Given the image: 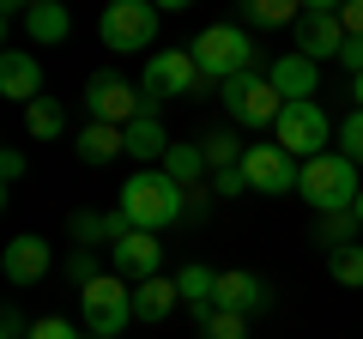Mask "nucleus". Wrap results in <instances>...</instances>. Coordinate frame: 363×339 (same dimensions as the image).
I'll return each mask as SVG.
<instances>
[{
	"label": "nucleus",
	"instance_id": "1",
	"mask_svg": "<svg viewBox=\"0 0 363 339\" xmlns=\"http://www.w3.org/2000/svg\"><path fill=\"white\" fill-rule=\"evenodd\" d=\"M121 212H128L133 230H164L182 218V182H169L164 170H133L128 188H121Z\"/></svg>",
	"mask_w": 363,
	"mask_h": 339
},
{
	"label": "nucleus",
	"instance_id": "2",
	"mask_svg": "<svg viewBox=\"0 0 363 339\" xmlns=\"http://www.w3.org/2000/svg\"><path fill=\"white\" fill-rule=\"evenodd\" d=\"M297 194L309 200L315 212H357V194H363V182H357V164H351L345 152L309 157V164H303V182H297Z\"/></svg>",
	"mask_w": 363,
	"mask_h": 339
},
{
	"label": "nucleus",
	"instance_id": "3",
	"mask_svg": "<svg viewBox=\"0 0 363 339\" xmlns=\"http://www.w3.org/2000/svg\"><path fill=\"white\" fill-rule=\"evenodd\" d=\"M194 61H200L206 85H224L236 73H255V43H248L242 25H206L194 37Z\"/></svg>",
	"mask_w": 363,
	"mask_h": 339
},
{
	"label": "nucleus",
	"instance_id": "4",
	"mask_svg": "<svg viewBox=\"0 0 363 339\" xmlns=\"http://www.w3.org/2000/svg\"><path fill=\"white\" fill-rule=\"evenodd\" d=\"M206 79H200V61L194 49H157L145 55V73H140V91H145V109L157 116V104H169V97H188L200 91Z\"/></svg>",
	"mask_w": 363,
	"mask_h": 339
},
{
	"label": "nucleus",
	"instance_id": "5",
	"mask_svg": "<svg viewBox=\"0 0 363 339\" xmlns=\"http://www.w3.org/2000/svg\"><path fill=\"white\" fill-rule=\"evenodd\" d=\"M79 309H85L91 339H121V333H128V321H133V285H128V279H116V273H104L97 285L79 291Z\"/></svg>",
	"mask_w": 363,
	"mask_h": 339
},
{
	"label": "nucleus",
	"instance_id": "6",
	"mask_svg": "<svg viewBox=\"0 0 363 339\" xmlns=\"http://www.w3.org/2000/svg\"><path fill=\"white\" fill-rule=\"evenodd\" d=\"M224 109H230V121H242V128H272V121L285 116V97L272 91L267 73H236L218 85Z\"/></svg>",
	"mask_w": 363,
	"mask_h": 339
},
{
	"label": "nucleus",
	"instance_id": "7",
	"mask_svg": "<svg viewBox=\"0 0 363 339\" xmlns=\"http://www.w3.org/2000/svg\"><path fill=\"white\" fill-rule=\"evenodd\" d=\"M85 116L104 121V128H128V121L152 116V109H145V91H133L121 73H91L85 79Z\"/></svg>",
	"mask_w": 363,
	"mask_h": 339
},
{
	"label": "nucleus",
	"instance_id": "8",
	"mask_svg": "<svg viewBox=\"0 0 363 339\" xmlns=\"http://www.w3.org/2000/svg\"><path fill=\"white\" fill-rule=\"evenodd\" d=\"M97 30H104V49H116V55L152 49V37H157V6H152V0H116V6H104Z\"/></svg>",
	"mask_w": 363,
	"mask_h": 339
},
{
	"label": "nucleus",
	"instance_id": "9",
	"mask_svg": "<svg viewBox=\"0 0 363 339\" xmlns=\"http://www.w3.org/2000/svg\"><path fill=\"white\" fill-rule=\"evenodd\" d=\"M327 133H333V121H327V109L315 104H285V116H279V145H285L297 164H309V157H327Z\"/></svg>",
	"mask_w": 363,
	"mask_h": 339
},
{
	"label": "nucleus",
	"instance_id": "10",
	"mask_svg": "<svg viewBox=\"0 0 363 339\" xmlns=\"http://www.w3.org/2000/svg\"><path fill=\"white\" fill-rule=\"evenodd\" d=\"M291 37H297V55H309L315 67H321V61H339V49H345L339 6H327V0H309V6H303V18L291 25Z\"/></svg>",
	"mask_w": 363,
	"mask_h": 339
},
{
	"label": "nucleus",
	"instance_id": "11",
	"mask_svg": "<svg viewBox=\"0 0 363 339\" xmlns=\"http://www.w3.org/2000/svg\"><path fill=\"white\" fill-rule=\"evenodd\" d=\"M242 170H248V188H255V194H291V188L303 182V164L285 145H248Z\"/></svg>",
	"mask_w": 363,
	"mask_h": 339
},
{
	"label": "nucleus",
	"instance_id": "12",
	"mask_svg": "<svg viewBox=\"0 0 363 339\" xmlns=\"http://www.w3.org/2000/svg\"><path fill=\"white\" fill-rule=\"evenodd\" d=\"M109 267H116V279H128V285H145V279L164 273V243H157L152 230H133L128 243L109 248Z\"/></svg>",
	"mask_w": 363,
	"mask_h": 339
},
{
	"label": "nucleus",
	"instance_id": "13",
	"mask_svg": "<svg viewBox=\"0 0 363 339\" xmlns=\"http://www.w3.org/2000/svg\"><path fill=\"white\" fill-rule=\"evenodd\" d=\"M67 230H73V243L79 248H97V243H128L133 236V224H128V212H91V206H79V212H67Z\"/></svg>",
	"mask_w": 363,
	"mask_h": 339
},
{
	"label": "nucleus",
	"instance_id": "14",
	"mask_svg": "<svg viewBox=\"0 0 363 339\" xmlns=\"http://www.w3.org/2000/svg\"><path fill=\"white\" fill-rule=\"evenodd\" d=\"M267 79H272V91L285 97V104H309V97H315V85H321V67H315L309 55H297V49H291V55H279V61L267 67Z\"/></svg>",
	"mask_w": 363,
	"mask_h": 339
},
{
	"label": "nucleus",
	"instance_id": "15",
	"mask_svg": "<svg viewBox=\"0 0 363 339\" xmlns=\"http://www.w3.org/2000/svg\"><path fill=\"white\" fill-rule=\"evenodd\" d=\"M212 303H218L224 315H255V309H267L272 303V291H267V279L260 273H218V291H212Z\"/></svg>",
	"mask_w": 363,
	"mask_h": 339
},
{
	"label": "nucleus",
	"instance_id": "16",
	"mask_svg": "<svg viewBox=\"0 0 363 339\" xmlns=\"http://www.w3.org/2000/svg\"><path fill=\"white\" fill-rule=\"evenodd\" d=\"M0 91L13 97V104H25V109L43 97V67H37L30 49H6L0 55Z\"/></svg>",
	"mask_w": 363,
	"mask_h": 339
},
{
	"label": "nucleus",
	"instance_id": "17",
	"mask_svg": "<svg viewBox=\"0 0 363 339\" xmlns=\"http://www.w3.org/2000/svg\"><path fill=\"white\" fill-rule=\"evenodd\" d=\"M0 267H6V279H13V285H37V279L55 267V255H49V243H43V236H13V243H6V255H0Z\"/></svg>",
	"mask_w": 363,
	"mask_h": 339
},
{
	"label": "nucleus",
	"instance_id": "18",
	"mask_svg": "<svg viewBox=\"0 0 363 339\" xmlns=\"http://www.w3.org/2000/svg\"><path fill=\"white\" fill-rule=\"evenodd\" d=\"M182 303V285L176 279H145V285H133V321H164V315H176Z\"/></svg>",
	"mask_w": 363,
	"mask_h": 339
},
{
	"label": "nucleus",
	"instance_id": "19",
	"mask_svg": "<svg viewBox=\"0 0 363 339\" xmlns=\"http://www.w3.org/2000/svg\"><path fill=\"white\" fill-rule=\"evenodd\" d=\"M121 140H128V157L133 164H164L169 157V133H164V121L157 116H140V121H128V128H121Z\"/></svg>",
	"mask_w": 363,
	"mask_h": 339
},
{
	"label": "nucleus",
	"instance_id": "20",
	"mask_svg": "<svg viewBox=\"0 0 363 339\" xmlns=\"http://www.w3.org/2000/svg\"><path fill=\"white\" fill-rule=\"evenodd\" d=\"M25 30H30V43L55 49V43H67V30H73V13H67L61 0H37V6L25 13Z\"/></svg>",
	"mask_w": 363,
	"mask_h": 339
},
{
	"label": "nucleus",
	"instance_id": "21",
	"mask_svg": "<svg viewBox=\"0 0 363 339\" xmlns=\"http://www.w3.org/2000/svg\"><path fill=\"white\" fill-rule=\"evenodd\" d=\"M128 152V140H121V128H104V121H85V133H79V157L85 164H109V157Z\"/></svg>",
	"mask_w": 363,
	"mask_h": 339
},
{
	"label": "nucleus",
	"instance_id": "22",
	"mask_svg": "<svg viewBox=\"0 0 363 339\" xmlns=\"http://www.w3.org/2000/svg\"><path fill=\"white\" fill-rule=\"evenodd\" d=\"M357 212H321V218H315V243L327 248V255H333V248H345V243H357Z\"/></svg>",
	"mask_w": 363,
	"mask_h": 339
},
{
	"label": "nucleus",
	"instance_id": "23",
	"mask_svg": "<svg viewBox=\"0 0 363 339\" xmlns=\"http://www.w3.org/2000/svg\"><path fill=\"white\" fill-rule=\"evenodd\" d=\"M157 170H164L169 182L188 188V182H200V176H206V152H200V145H169V157H164Z\"/></svg>",
	"mask_w": 363,
	"mask_h": 339
},
{
	"label": "nucleus",
	"instance_id": "24",
	"mask_svg": "<svg viewBox=\"0 0 363 339\" xmlns=\"http://www.w3.org/2000/svg\"><path fill=\"white\" fill-rule=\"evenodd\" d=\"M176 285H182V303L194 309V303H212V291H218V273H212V267H200V261H188V267L176 273Z\"/></svg>",
	"mask_w": 363,
	"mask_h": 339
},
{
	"label": "nucleus",
	"instance_id": "25",
	"mask_svg": "<svg viewBox=\"0 0 363 339\" xmlns=\"http://www.w3.org/2000/svg\"><path fill=\"white\" fill-rule=\"evenodd\" d=\"M25 128H30V140H61L67 116H61V104H55V97H37V104L25 109Z\"/></svg>",
	"mask_w": 363,
	"mask_h": 339
},
{
	"label": "nucleus",
	"instance_id": "26",
	"mask_svg": "<svg viewBox=\"0 0 363 339\" xmlns=\"http://www.w3.org/2000/svg\"><path fill=\"white\" fill-rule=\"evenodd\" d=\"M242 18H248V25H297L303 6H297V0H248Z\"/></svg>",
	"mask_w": 363,
	"mask_h": 339
},
{
	"label": "nucleus",
	"instance_id": "27",
	"mask_svg": "<svg viewBox=\"0 0 363 339\" xmlns=\"http://www.w3.org/2000/svg\"><path fill=\"white\" fill-rule=\"evenodd\" d=\"M327 273H333L339 285H351V291H357V285H363V243L333 248V255H327Z\"/></svg>",
	"mask_w": 363,
	"mask_h": 339
},
{
	"label": "nucleus",
	"instance_id": "28",
	"mask_svg": "<svg viewBox=\"0 0 363 339\" xmlns=\"http://www.w3.org/2000/svg\"><path fill=\"white\" fill-rule=\"evenodd\" d=\"M200 152H206V170L218 176V170H236V164H242L248 145H236L230 133H206V140H200Z\"/></svg>",
	"mask_w": 363,
	"mask_h": 339
},
{
	"label": "nucleus",
	"instance_id": "29",
	"mask_svg": "<svg viewBox=\"0 0 363 339\" xmlns=\"http://www.w3.org/2000/svg\"><path fill=\"white\" fill-rule=\"evenodd\" d=\"M67 279H73L79 291H85V285H97V279H104L97 255H91V248H73V255H67Z\"/></svg>",
	"mask_w": 363,
	"mask_h": 339
},
{
	"label": "nucleus",
	"instance_id": "30",
	"mask_svg": "<svg viewBox=\"0 0 363 339\" xmlns=\"http://www.w3.org/2000/svg\"><path fill=\"white\" fill-rule=\"evenodd\" d=\"M339 145H345L351 164H363V109H351V116L339 121Z\"/></svg>",
	"mask_w": 363,
	"mask_h": 339
},
{
	"label": "nucleus",
	"instance_id": "31",
	"mask_svg": "<svg viewBox=\"0 0 363 339\" xmlns=\"http://www.w3.org/2000/svg\"><path fill=\"white\" fill-rule=\"evenodd\" d=\"M30 339H85L67 315H43V321H30Z\"/></svg>",
	"mask_w": 363,
	"mask_h": 339
},
{
	"label": "nucleus",
	"instance_id": "32",
	"mask_svg": "<svg viewBox=\"0 0 363 339\" xmlns=\"http://www.w3.org/2000/svg\"><path fill=\"white\" fill-rule=\"evenodd\" d=\"M212 194H224V200L248 194V170H242V164H236V170H218V176H212Z\"/></svg>",
	"mask_w": 363,
	"mask_h": 339
},
{
	"label": "nucleus",
	"instance_id": "33",
	"mask_svg": "<svg viewBox=\"0 0 363 339\" xmlns=\"http://www.w3.org/2000/svg\"><path fill=\"white\" fill-rule=\"evenodd\" d=\"M206 339H248V333H242V315H224V309H218V315L206 321Z\"/></svg>",
	"mask_w": 363,
	"mask_h": 339
},
{
	"label": "nucleus",
	"instance_id": "34",
	"mask_svg": "<svg viewBox=\"0 0 363 339\" xmlns=\"http://www.w3.org/2000/svg\"><path fill=\"white\" fill-rule=\"evenodd\" d=\"M339 67H345L351 79H363V37H345V49H339Z\"/></svg>",
	"mask_w": 363,
	"mask_h": 339
},
{
	"label": "nucleus",
	"instance_id": "35",
	"mask_svg": "<svg viewBox=\"0 0 363 339\" xmlns=\"http://www.w3.org/2000/svg\"><path fill=\"white\" fill-rule=\"evenodd\" d=\"M339 25H345V37H363V0H345L339 6Z\"/></svg>",
	"mask_w": 363,
	"mask_h": 339
},
{
	"label": "nucleus",
	"instance_id": "36",
	"mask_svg": "<svg viewBox=\"0 0 363 339\" xmlns=\"http://www.w3.org/2000/svg\"><path fill=\"white\" fill-rule=\"evenodd\" d=\"M0 176L18 182V176H25V152H0Z\"/></svg>",
	"mask_w": 363,
	"mask_h": 339
},
{
	"label": "nucleus",
	"instance_id": "37",
	"mask_svg": "<svg viewBox=\"0 0 363 339\" xmlns=\"http://www.w3.org/2000/svg\"><path fill=\"white\" fill-rule=\"evenodd\" d=\"M351 97H357V109H363V79H351Z\"/></svg>",
	"mask_w": 363,
	"mask_h": 339
},
{
	"label": "nucleus",
	"instance_id": "38",
	"mask_svg": "<svg viewBox=\"0 0 363 339\" xmlns=\"http://www.w3.org/2000/svg\"><path fill=\"white\" fill-rule=\"evenodd\" d=\"M357 224H363V194H357Z\"/></svg>",
	"mask_w": 363,
	"mask_h": 339
}]
</instances>
